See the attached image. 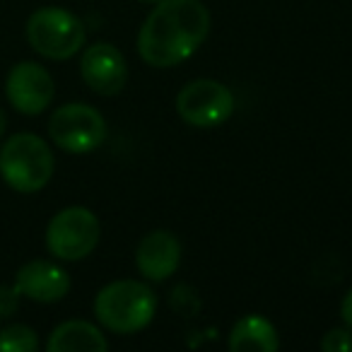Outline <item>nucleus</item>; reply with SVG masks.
Masks as SVG:
<instances>
[{
  "instance_id": "obj_1",
  "label": "nucleus",
  "mask_w": 352,
  "mask_h": 352,
  "mask_svg": "<svg viewBox=\"0 0 352 352\" xmlns=\"http://www.w3.org/2000/svg\"><path fill=\"white\" fill-rule=\"evenodd\" d=\"M210 32L201 0H160L138 32V54L152 68H174L191 58Z\"/></svg>"
},
{
  "instance_id": "obj_2",
  "label": "nucleus",
  "mask_w": 352,
  "mask_h": 352,
  "mask_svg": "<svg viewBox=\"0 0 352 352\" xmlns=\"http://www.w3.org/2000/svg\"><path fill=\"white\" fill-rule=\"evenodd\" d=\"M157 314V294L140 280H116L99 289L94 316L107 331L131 336L152 323Z\"/></svg>"
},
{
  "instance_id": "obj_3",
  "label": "nucleus",
  "mask_w": 352,
  "mask_h": 352,
  "mask_svg": "<svg viewBox=\"0 0 352 352\" xmlns=\"http://www.w3.org/2000/svg\"><path fill=\"white\" fill-rule=\"evenodd\" d=\"M56 169L49 142L34 133H15L0 145V176L17 193H36Z\"/></svg>"
},
{
  "instance_id": "obj_4",
  "label": "nucleus",
  "mask_w": 352,
  "mask_h": 352,
  "mask_svg": "<svg viewBox=\"0 0 352 352\" xmlns=\"http://www.w3.org/2000/svg\"><path fill=\"white\" fill-rule=\"evenodd\" d=\"M87 32L80 17L63 8H39L27 20V41L49 60H68L85 46Z\"/></svg>"
},
{
  "instance_id": "obj_5",
  "label": "nucleus",
  "mask_w": 352,
  "mask_h": 352,
  "mask_svg": "<svg viewBox=\"0 0 352 352\" xmlns=\"http://www.w3.org/2000/svg\"><path fill=\"white\" fill-rule=\"evenodd\" d=\"M102 225L97 215L82 206L65 208L51 217L46 227V249L58 261H82L97 249Z\"/></svg>"
},
{
  "instance_id": "obj_6",
  "label": "nucleus",
  "mask_w": 352,
  "mask_h": 352,
  "mask_svg": "<svg viewBox=\"0 0 352 352\" xmlns=\"http://www.w3.org/2000/svg\"><path fill=\"white\" fill-rule=\"evenodd\" d=\"M49 138L70 155H87L107 140V121L89 104H63L49 118Z\"/></svg>"
},
{
  "instance_id": "obj_7",
  "label": "nucleus",
  "mask_w": 352,
  "mask_h": 352,
  "mask_svg": "<svg viewBox=\"0 0 352 352\" xmlns=\"http://www.w3.org/2000/svg\"><path fill=\"white\" fill-rule=\"evenodd\" d=\"M236 99L227 85L203 78L188 82L176 94V113L196 128H217L232 118Z\"/></svg>"
},
{
  "instance_id": "obj_8",
  "label": "nucleus",
  "mask_w": 352,
  "mask_h": 352,
  "mask_svg": "<svg viewBox=\"0 0 352 352\" xmlns=\"http://www.w3.org/2000/svg\"><path fill=\"white\" fill-rule=\"evenodd\" d=\"M54 78L44 65L34 63V60H22V63L12 65V70L8 73L6 97L25 116H36V113L46 111L49 104L54 102Z\"/></svg>"
},
{
  "instance_id": "obj_9",
  "label": "nucleus",
  "mask_w": 352,
  "mask_h": 352,
  "mask_svg": "<svg viewBox=\"0 0 352 352\" xmlns=\"http://www.w3.org/2000/svg\"><path fill=\"white\" fill-rule=\"evenodd\" d=\"M80 73L87 87L102 97H116L128 82V65L123 54L113 44L97 41L87 46L80 60Z\"/></svg>"
},
{
  "instance_id": "obj_10",
  "label": "nucleus",
  "mask_w": 352,
  "mask_h": 352,
  "mask_svg": "<svg viewBox=\"0 0 352 352\" xmlns=\"http://www.w3.org/2000/svg\"><path fill=\"white\" fill-rule=\"evenodd\" d=\"M182 241L174 232L155 230L145 234L138 244L135 265L140 275L152 283H164L182 265Z\"/></svg>"
},
{
  "instance_id": "obj_11",
  "label": "nucleus",
  "mask_w": 352,
  "mask_h": 352,
  "mask_svg": "<svg viewBox=\"0 0 352 352\" xmlns=\"http://www.w3.org/2000/svg\"><path fill=\"white\" fill-rule=\"evenodd\" d=\"M15 287L22 297L39 304L60 302L70 292V275L58 263L36 258L25 263L15 275Z\"/></svg>"
},
{
  "instance_id": "obj_12",
  "label": "nucleus",
  "mask_w": 352,
  "mask_h": 352,
  "mask_svg": "<svg viewBox=\"0 0 352 352\" xmlns=\"http://www.w3.org/2000/svg\"><path fill=\"white\" fill-rule=\"evenodd\" d=\"M109 347L104 333L89 321H65L49 336V352H104Z\"/></svg>"
},
{
  "instance_id": "obj_13",
  "label": "nucleus",
  "mask_w": 352,
  "mask_h": 352,
  "mask_svg": "<svg viewBox=\"0 0 352 352\" xmlns=\"http://www.w3.org/2000/svg\"><path fill=\"white\" fill-rule=\"evenodd\" d=\"M280 347L275 326L265 316L246 314L232 326L230 350L232 352H273Z\"/></svg>"
},
{
  "instance_id": "obj_14",
  "label": "nucleus",
  "mask_w": 352,
  "mask_h": 352,
  "mask_svg": "<svg viewBox=\"0 0 352 352\" xmlns=\"http://www.w3.org/2000/svg\"><path fill=\"white\" fill-rule=\"evenodd\" d=\"M39 338L30 326H8L0 331V352H36Z\"/></svg>"
},
{
  "instance_id": "obj_15",
  "label": "nucleus",
  "mask_w": 352,
  "mask_h": 352,
  "mask_svg": "<svg viewBox=\"0 0 352 352\" xmlns=\"http://www.w3.org/2000/svg\"><path fill=\"white\" fill-rule=\"evenodd\" d=\"M323 352H352V331L350 328H333L321 340Z\"/></svg>"
},
{
  "instance_id": "obj_16",
  "label": "nucleus",
  "mask_w": 352,
  "mask_h": 352,
  "mask_svg": "<svg viewBox=\"0 0 352 352\" xmlns=\"http://www.w3.org/2000/svg\"><path fill=\"white\" fill-rule=\"evenodd\" d=\"M20 289L15 285H0V318H10L20 309Z\"/></svg>"
},
{
  "instance_id": "obj_17",
  "label": "nucleus",
  "mask_w": 352,
  "mask_h": 352,
  "mask_svg": "<svg viewBox=\"0 0 352 352\" xmlns=\"http://www.w3.org/2000/svg\"><path fill=\"white\" fill-rule=\"evenodd\" d=\"M340 318H342V323L352 331V289L345 294V299H342V304H340Z\"/></svg>"
},
{
  "instance_id": "obj_18",
  "label": "nucleus",
  "mask_w": 352,
  "mask_h": 352,
  "mask_svg": "<svg viewBox=\"0 0 352 352\" xmlns=\"http://www.w3.org/2000/svg\"><path fill=\"white\" fill-rule=\"evenodd\" d=\"M6 128H8V116H6V111L0 109V138H3V133H6Z\"/></svg>"
},
{
  "instance_id": "obj_19",
  "label": "nucleus",
  "mask_w": 352,
  "mask_h": 352,
  "mask_svg": "<svg viewBox=\"0 0 352 352\" xmlns=\"http://www.w3.org/2000/svg\"><path fill=\"white\" fill-rule=\"evenodd\" d=\"M140 3H152V6H155V3H160V0H140Z\"/></svg>"
}]
</instances>
